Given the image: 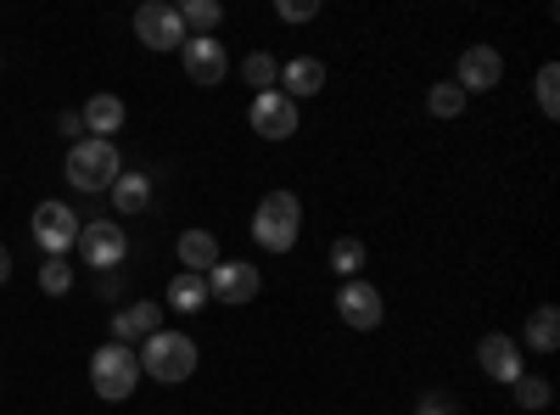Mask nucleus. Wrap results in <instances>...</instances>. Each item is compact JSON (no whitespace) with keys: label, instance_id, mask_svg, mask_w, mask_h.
<instances>
[{"label":"nucleus","instance_id":"obj_9","mask_svg":"<svg viewBox=\"0 0 560 415\" xmlns=\"http://www.w3.org/2000/svg\"><path fill=\"white\" fill-rule=\"evenodd\" d=\"M247 124L264 135V141H287V135H298V102L287 96V90H264V96H253V107H247Z\"/></svg>","mask_w":560,"mask_h":415},{"label":"nucleus","instance_id":"obj_28","mask_svg":"<svg viewBox=\"0 0 560 415\" xmlns=\"http://www.w3.org/2000/svg\"><path fill=\"white\" fill-rule=\"evenodd\" d=\"M275 12L287 18V23H308V18H319V0H280Z\"/></svg>","mask_w":560,"mask_h":415},{"label":"nucleus","instance_id":"obj_1","mask_svg":"<svg viewBox=\"0 0 560 415\" xmlns=\"http://www.w3.org/2000/svg\"><path fill=\"white\" fill-rule=\"evenodd\" d=\"M298 237H303V203H298L292 192L258 197V208H253V242H258L264 253H292Z\"/></svg>","mask_w":560,"mask_h":415},{"label":"nucleus","instance_id":"obj_26","mask_svg":"<svg viewBox=\"0 0 560 415\" xmlns=\"http://www.w3.org/2000/svg\"><path fill=\"white\" fill-rule=\"evenodd\" d=\"M39 287L51 292V298H62V292L73 287V264H68V258H45V264H39Z\"/></svg>","mask_w":560,"mask_h":415},{"label":"nucleus","instance_id":"obj_8","mask_svg":"<svg viewBox=\"0 0 560 415\" xmlns=\"http://www.w3.org/2000/svg\"><path fill=\"white\" fill-rule=\"evenodd\" d=\"M258 287H264V275L253 269V264H242V258H219L213 269H208V298H219V303H253L258 298Z\"/></svg>","mask_w":560,"mask_h":415},{"label":"nucleus","instance_id":"obj_20","mask_svg":"<svg viewBox=\"0 0 560 415\" xmlns=\"http://www.w3.org/2000/svg\"><path fill=\"white\" fill-rule=\"evenodd\" d=\"M147 203H152V180L147 174H118L113 180V208L118 214H147Z\"/></svg>","mask_w":560,"mask_h":415},{"label":"nucleus","instance_id":"obj_22","mask_svg":"<svg viewBox=\"0 0 560 415\" xmlns=\"http://www.w3.org/2000/svg\"><path fill=\"white\" fill-rule=\"evenodd\" d=\"M331 269L342 275V281H359V269H364V242H359V237H337V242H331Z\"/></svg>","mask_w":560,"mask_h":415},{"label":"nucleus","instance_id":"obj_7","mask_svg":"<svg viewBox=\"0 0 560 415\" xmlns=\"http://www.w3.org/2000/svg\"><path fill=\"white\" fill-rule=\"evenodd\" d=\"M179 62H185V79L191 84H224V73H230V57H224V45L213 39V34H185V45H179Z\"/></svg>","mask_w":560,"mask_h":415},{"label":"nucleus","instance_id":"obj_16","mask_svg":"<svg viewBox=\"0 0 560 415\" xmlns=\"http://www.w3.org/2000/svg\"><path fill=\"white\" fill-rule=\"evenodd\" d=\"M179 264L191 275H208L219 264V237H213V230H185V237H179Z\"/></svg>","mask_w":560,"mask_h":415},{"label":"nucleus","instance_id":"obj_27","mask_svg":"<svg viewBox=\"0 0 560 415\" xmlns=\"http://www.w3.org/2000/svg\"><path fill=\"white\" fill-rule=\"evenodd\" d=\"M510 388H516V404L522 410H549V382L544 377H516Z\"/></svg>","mask_w":560,"mask_h":415},{"label":"nucleus","instance_id":"obj_3","mask_svg":"<svg viewBox=\"0 0 560 415\" xmlns=\"http://www.w3.org/2000/svg\"><path fill=\"white\" fill-rule=\"evenodd\" d=\"M118 174H124V163H118L113 141H96V135L73 141V152H68V186H79V192H113Z\"/></svg>","mask_w":560,"mask_h":415},{"label":"nucleus","instance_id":"obj_29","mask_svg":"<svg viewBox=\"0 0 560 415\" xmlns=\"http://www.w3.org/2000/svg\"><path fill=\"white\" fill-rule=\"evenodd\" d=\"M415 410H420V415H454V399H448V393H427Z\"/></svg>","mask_w":560,"mask_h":415},{"label":"nucleus","instance_id":"obj_13","mask_svg":"<svg viewBox=\"0 0 560 415\" xmlns=\"http://www.w3.org/2000/svg\"><path fill=\"white\" fill-rule=\"evenodd\" d=\"M477 365H482V377H493V382H516V377H527L522 343H516V337H504V332H488V337L477 343Z\"/></svg>","mask_w":560,"mask_h":415},{"label":"nucleus","instance_id":"obj_11","mask_svg":"<svg viewBox=\"0 0 560 415\" xmlns=\"http://www.w3.org/2000/svg\"><path fill=\"white\" fill-rule=\"evenodd\" d=\"M499 79H504V57L493 51V45H465V51H459V73H454V84L465 90V96L499 90Z\"/></svg>","mask_w":560,"mask_h":415},{"label":"nucleus","instance_id":"obj_21","mask_svg":"<svg viewBox=\"0 0 560 415\" xmlns=\"http://www.w3.org/2000/svg\"><path fill=\"white\" fill-rule=\"evenodd\" d=\"M465 102H471V96H465V90H459L454 79H438V84L427 90V107H432V118H459V113H465Z\"/></svg>","mask_w":560,"mask_h":415},{"label":"nucleus","instance_id":"obj_19","mask_svg":"<svg viewBox=\"0 0 560 415\" xmlns=\"http://www.w3.org/2000/svg\"><path fill=\"white\" fill-rule=\"evenodd\" d=\"M527 348L533 354H555L560 348V309L544 303L538 314H527Z\"/></svg>","mask_w":560,"mask_h":415},{"label":"nucleus","instance_id":"obj_10","mask_svg":"<svg viewBox=\"0 0 560 415\" xmlns=\"http://www.w3.org/2000/svg\"><path fill=\"white\" fill-rule=\"evenodd\" d=\"M124 253H129L124 224H113V219H90V224L79 230V258H84L90 269H118Z\"/></svg>","mask_w":560,"mask_h":415},{"label":"nucleus","instance_id":"obj_23","mask_svg":"<svg viewBox=\"0 0 560 415\" xmlns=\"http://www.w3.org/2000/svg\"><path fill=\"white\" fill-rule=\"evenodd\" d=\"M242 79H247V84L258 90V96H264V90H275V84H280V62H275L269 51H253V57L242 62Z\"/></svg>","mask_w":560,"mask_h":415},{"label":"nucleus","instance_id":"obj_4","mask_svg":"<svg viewBox=\"0 0 560 415\" xmlns=\"http://www.w3.org/2000/svg\"><path fill=\"white\" fill-rule=\"evenodd\" d=\"M135 382H140V359H135V348L107 343V348L90 354V388H96L107 404H124V399L135 393Z\"/></svg>","mask_w":560,"mask_h":415},{"label":"nucleus","instance_id":"obj_5","mask_svg":"<svg viewBox=\"0 0 560 415\" xmlns=\"http://www.w3.org/2000/svg\"><path fill=\"white\" fill-rule=\"evenodd\" d=\"M28 230H34V242L51 253V258H62L68 247H79V214L68 208V203H39L34 208V219H28Z\"/></svg>","mask_w":560,"mask_h":415},{"label":"nucleus","instance_id":"obj_6","mask_svg":"<svg viewBox=\"0 0 560 415\" xmlns=\"http://www.w3.org/2000/svg\"><path fill=\"white\" fill-rule=\"evenodd\" d=\"M135 39L147 45V51H179L185 45L179 7H168V0H147V7L135 12Z\"/></svg>","mask_w":560,"mask_h":415},{"label":"nucleus","instance_id":"obj_17","mask_svg":"<svg viewBox=\"0 0 560 415\" xmlns=\"http://www.w3.org/2000/svg\"><path fill=\"white\" fill-rule=\"evenodd\" d=\"M168 309H179V314H197V309H208V275L179 269L174 281H168Z\"/></svg>","mask_w":560,"mask_h":415},{"label":"nucleus","instance_id":"obj_24","mask_svg":"<svg viewBox=\"0 0 560 415\" xmlns=\"http://www.w3.org/2000/svg\"><path fill=\"white\" fill-rule=\"evenodd\" d=\"M219 18H224L219 0H185V7H179V23H185V28H202V34H213Z\"/></svg>","mask_w":560,"mask_h":415},{"label":"nucleus","instance_id":"obj_25","mask_svg":"<svg viewBox=\"0 0 560 415\" xmlns=\"http://www.w3.org/2000/svg\"><path fill=\"white\" fill-rule=\"evenodd\" d=\"M538 107H544V118H560V68L555 62L538 68Z\"/></svg>","mask_w":560,"mask_h":415},{"label":"nucleus","instance_id":"obj_30","mask_svg":"<svg viewBox=\"0 0 560 415\" xmlns=\"http://www.w3.org/2000/svg\"><path fill=\"white\" fill-rule=\"evenodd\" d=\"M12 281V253H7V242H0V287Z\"/></svg>","mask_w":560,"mask_h":415},{"label":"nucleus","instance_id":"obj_14","mask_svg":"<svg viewBox=\"0 0 560 415\" xmlns=\"http://www.w3.org/2000/svg\"><path fill=\"white\" fill-rule=\"evenodd\" d=\"M152 332H163V303H152V298H140V303H129L124 314H113V343H147Z\"/></svg>","mask_w":560,"mask_h":415},{"label":"nucleus","instance_id":"obj_18","mask_svg":"<svg viewBox=\"0 0 560 415\" xmlns=\"http://www.w3.org/2000/svg\"><path fill=\"white\" fill-rule=\"evenodd\" d=\"M84 129L96 135V141L118 135V129H124V102H118V96H90V102H84Z\"/></svg>","mask_w":560,"mask_h":415},{"label":"nucleus","instance_id":"obj_15","mask_svg":"<svg viewBox=\"0 0 560 415\" xmlns=\"http://www.w3.org/2000/svg\"><path fill=\"white\" fill-rule=\"evenodd\" d=\"M280 84H287V96H319L325 90V62L314 57H292V62H280Z\"/></svg>","mask_w":560,"mask_h":415},{"label":"nucleus","instance_id":"obj_12","mask_svg":"<svg viewBox=\"0 0 560 415\" xmlns=\"http://www.w3.org/2000/svg\"><path fill=\"white\" fill-rule=\"evenodd\" d=\"M337 314L348 320L353 332H376V326H382V314H387V303H382V292L370 287V281H342V292H337Z\"/></svg>","mask_w":560,"mask_h":415},{"label":"nucleus","instance_id":"obj_2","mask_svg":"<svg viewBox=\"0 0 560 415\" xmlns=\"http://www.w3.org/2000/svg\"><path fill=\"white\" fill-rule=\"evenodd\" d=\"M140 377H152V382H185L197 371V343L185 337V332H152L147 343H140Z\"/></svg>","mask_w":560,"mask_h":415}]
</instances>
